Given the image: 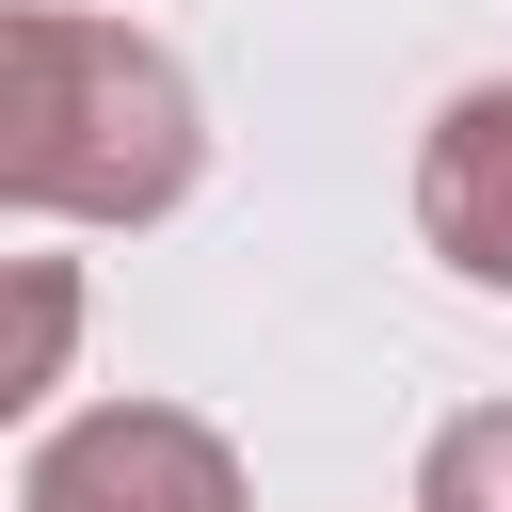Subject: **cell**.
<instances>
[{
	"label": "cell",
	"instance_id": "cell-1",
	"mask_svg": "<svg viewBox=\"0 0 512 512\" xmlns=\"http://www.w3.org/2000/svg\"><path fill=\"white\" fill-rule=\"evenodd\" d=\"M192 176H208L192 64L128 16L16 0V32H0V208L16 224H160Z\"/></svg>",
	"mask_w": 512,
	"mask_h": 512
},
{
	"label": "cell",
	"instance_id": "cell-5",
	"mask_svg": "<svg viewBox=\"0 0 512 512\" xmlns=\"http://www.w3.org/2000/svg\"><path fill=\"white\" fill-rule=\"evenodd\" d=\"M64 336H80V272L64 256H16V368H0V416H32L64 384Z\"/></svg>",
	"mask_w": 512,
	"mask_h": 512
},
{
	"label": "cell",
	"instance_id": "cell-4",
	"mask_svg": "<svg viewBox=\"0 0 512 512\" xmlns=\"http://www.w3.org/2000/svg\"><path fill=\"white\" fill-rule=\"evenodd\" d=\"M416 512H512V400H464L416 448Z\"/></svg>",
	"mask_w": 512,
	"mask_h": 512
},
{
	"label": "cell",
	"instance_id": "cell-2",
	"mask_svg": "<svg viewBox=\"0 0 512 512\" xmlns=\"http://www.w3.org/2000/svg\"><path fill=\"white\" fill-rule=\"evenodd\" d=\"M16 512H240V448L176 400H96V416L32 432Z\"/></svg>",
	"mask_w": 512,
	"mask_h": 512
},
{
	"label": "cell",
	"instance_id": "cell-3",
	"mask_svg": "<svg viewBox=\"0 0 512 512\" xmlns=\"http://www.w3.org/2000/svg\"><path fill=\"white\" fill-rule=\"evenodd\" d=\"M416 240L464 288H512V80H464L416 144Z\"/></svg>",
	"mask_w": 512,
	"mask_h": 512
}]
</instances>
